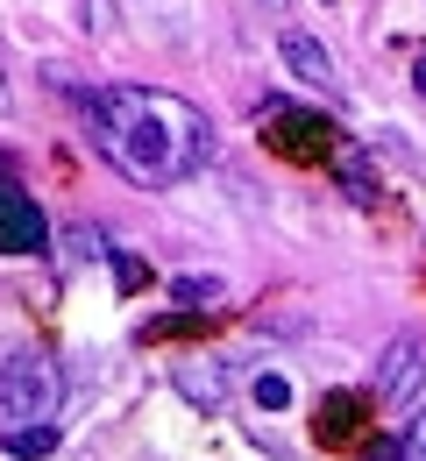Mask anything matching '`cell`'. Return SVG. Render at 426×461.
Wrapping results in <instances>:
<instances>
[{"label": "cell", "mask_w": 426, "mask_h": 461, "mask_svg": "<svg viewBox=\"0 0 426 461\" xmlns=\"http://www.w3.org/2000/svg\"><path fill=\"white\" fill-rule=\"evenodd\" d=\"M86 135L128 185H185L213 164V121L164 86H107L86 100Z\"/></svg>", "instance_id": "6da1fadb"}, {"label": "cell", "mask_w": 426, "mask_h": 461, "mask_svg": "<svg viewBox=\"0 0 426 461\" xmlns=\"http://www.w3.org/2000/svg\"><path fill=\"white\" fill-rule=\"evenodd\" d=\"M58 404H64V369L50 355L22 348V355L0 362V433H14V426H50Z\"/></svg>", "instance_id": "7a4b0ae2"}, {"label": "cell", "mask_w": 426, "mask_h": 461, "mask_svg": "<svg viewBox=\"0 0 426 461\" xmlns=\"http://www.w3.org/2000/svg\"><path fill=\"white\" fill-rule=\"evenodd\" d=\"M58 234H50V221H43V206L14 185V177H0V249L7 256H43Z\"/></svg>", "instance_id": "3957f363"}, {"label": "cell", "mask_w": 426, "mask_h": 461, "mask_svg": "<svg viewBox=\"0 0 426 461\" xmlns=\"http://www.w3.org/2000/svg\"><path fill=\"white\" fill-rule=\"evenodd\" d=\"M426 384V348L420 334H398V341L384 348V362H376V398L384 404H412Z\"/></svg>", "instance_id": "277c9868"}, {"label": "cell", "mask_w": 426, "mask_h": 461, "mask_svg": "<svg viewBox=\"0 0 426 461\" xmlns=\"http://www.w3.org/2000/svg\"><path fill=\"white\" fill-rule=\"evenodd\" d=\"M263 135H277L285 149H313V142H334V128H327V121L299 114V107H285V100H270V107H263Z\"/></svg>", "instance_id": "5b68a950"}, {"label": "cell", "mask_w": 426, "mask_h": 461, "mask_svg": "<svg viewBox=\"0 0 426 461\" xmlns=\"http://www.w3.org/2000/svg\"><path fill=\"white\" fill-rule=\"evenodd\" d=\"M277 58L299 71L305 86H334V50L320 43V36H305V29H285V43H277Z\"/></svg>", "instance_id": "8992f818"}, {"label": "cell", "mask_w": 426, "mask_h": 461, "mask_svg": "<svg viewBox=\"0 0 426 461\" xmlns=\"http://www.w3.org/2000/svg\"><path fill=\"white\" fill-rule=\"evenodd\" d=\"M171 384H178L192 404H206V411L228 398V369H221V362H178V369H171Z\"/></svg>", "instance_id": "52a82bcc"}, {"label": "cell", "mask_w": 426, "mask_h": 461, "mask_svg": "<svg viewBox=\"0 0 426 461\" xmlns=\"http://www.w3.org/2000/svg\"><path fill=\"white\" fill-rule=\"evenodd\" d=\"M356 426H363V398H356V391H334L327 411H320V440L341 447V440H356Z\"/></svg>", "instance_id": "ba28073f"}, {"label": "cell", "mask_w": 426, "mask_h": 461, "mask_svg": "<svg viewBox=\"0 0 426 461\" xmlns=\"http://www.w3.org/2000/svg\"><path fill=\"white\" fill-rule=\"evenodd\" d=\"M221 277H199V270H185V277H171V298H178L185 312H213V305H221Z\"/></svg>", "instance_id": "9c48e42d"}, {"label": "cell", "mask_w": 426, "mask_h": 461, "mask_svg": "<svg viewBox=\"0 0 426 461\" xmlns=\"http://www.w3.org/2000/svg\"><path fill=\"white\" fill-rule=\"evenodd\" d=\"M0 447L22 455V461H43L50 447H58V419H50V426H14V433H0Z\"/></svg>", "instance_id": "30bf717a"}, {"label": "cell", "mask_w": 426, "mask_h": 461, "mask_svg": "<svg viewBox=\"0 0 426 461\" xmlns=\"http://www.w3.org/2000/svg\"><path fill=\"white\" fill-rule=\"evenodd\" d=\"M256 404H263V411H285V404H292V376H285V369H263V376H256Z\"/></svg>", "instance_id": "8fae6325"}, {"label": "cell", "mask_w": 426, "mask_h": 461, "mask_svg": "<svg viewBox=\"0 0 426 461\" xmlns=\"http://www.w3.org/2000/svg\"><path fill=\"white\" fill-rule=\"evenodd\" d=\"M107 263H114V277H122L128 291H142V285H150V270H142V263H135V256H122V249H114V256H107Z\"/></svg>", "instance_id": "7c38bea8"}, {"label": "cell", "mask_w": 426, "mask_h": 461, "mask_svg": "<svg viewBox=\"0 0 426 461\" xmlns=\"http://www.w3.org/2000/svg\"><path fill=\"white\" fill-rule=\"evenodd\" d=\"M86 29H114V0H86Z\"/></svg>", "instance_id": "4fadbf2b"}, {"label": "cell", "mask_w": 426, "mask_h": 461, "mask_svg": "<svg viewBox=\"0 0 426 461\" xmlns=\"http://www.w3.org/2000/svg\"><path fill=\"white\" fill-rule=\"evenodd\" d=\"M369 461H412V447L405 440H384V447H369Z\"/></svg>", "instance_id": "5bb4252c"}, {"label": "cell", "mask_w": 426, "mask_h": 461, "mask_svg": "<svg viewBox=\"0 0 426 461\" xmlns=\"http://www.w3.org/2000/svg\"><path fill=\"white\" fill-rule=\"evenodd\" d=\"M405 447H412V461H426V411H420V426H412V440H405Z\"/></svg>", "instance_id": "9a60e30c"}, {"label": "cell", "mask_w": 426, "mask_h": 461, "mask_svg": "<svg viewBox=\"0 0 426 461\" xmlns=\"http://www.w3.org/2000/svg\"><path fill=\"white\" fill-rule=\"evenodd\" d=\"M412 86H420V93H426V58H420V64H412Z\"/></svg>", "instance_id": "2e32d148"}, {"label": "cell", "mask_w": 426, "mask_h": 461, "mask_svg": "<svg viewBox=\"0 0 426 461\" xmlns=\"http://www.w3.org/2000/svg\"><path fill=\"white\" fill-rule=\"evenodd\" d=\"M0 114H7V78H0Z\"/></svg>", "instance_id": "e0dca14e"}, {"label": "cell", "mask_w": 426, "mask_h": 461, "mask_svg": "<svg viewBox=\"0 0 426 461\" xmlns=\"http://www.w3.org/2000/svg\"><path fill=\"white\" fill-rule=\"evenodd\" d=\"M270 7H285V0H270Z\"/></svg>", "instance_id": "ac0fdd59"}]
</instances>
